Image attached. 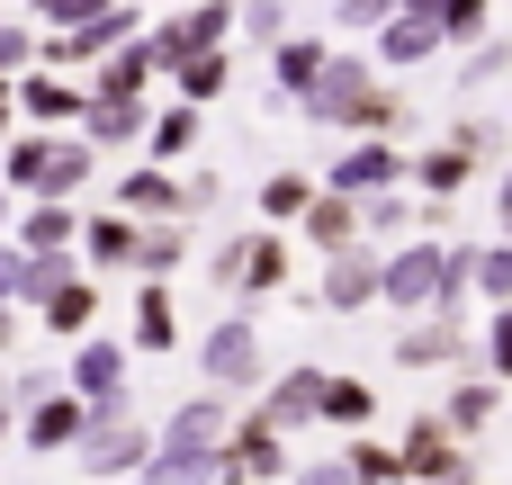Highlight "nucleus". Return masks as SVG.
Listing matches in <instances>:
<instances>
[{"instance_id":"1","label":"nucleus","mask_w":512,"mask_h":485,"mask_svg":"<svg viewBox=\"0 0 512 485\" xmlns=\"http://www.w3.org/2000/svg\"><path fill=\"white\" fill-rule=\"evenodd\" d=\"M225 432H234L225 396L171 405L162 432H153V450H144V468H135V485H216L225 477Z\"/></svg>"},{"instance_id":"2","label":"nucleus","mask_w":512,"mask_h":485,"mask_svg":"<svg viewBox=\"0 0 512 485\" xmlns=\"http://www.w3.org/2000/svg\"><path fill=\"white\" fill-rule=\"evenodd\" d=\"M468 252H477V243L405 234V243L378 261V306H396V315H441V306H468Z\"/></svg>"},{"instance_id":"3","label":"nucleus","mask_w":512,"mask_h":485,"mask_svg":"<svg viewBox=\"0 0 512 485\" xmlns=\"http://www.w3.org/2000/svg\"><path fill=\"white\" fill-rule=\"evenodd\" d=\"M297 108H306V126H342V135H396L405 126V90H387L369 54H333Z\"/></svg>"},{"instance_id":"4","label":"nucleus","mask_w":512,"mask_h":485,"mask_svg":"<svg viewBox=\"0 0 512 485\" xmlns=\"http://www.w3.org/2000/svg\"><path fill=\"white\" fill-rule=\"evenodd\" d=\"M90 171H99V144L81 126H36V135H9V153H0L9 198H81Z\"/></svg>"},{"instance_id":"5","label":"nucleus","mask_w":512,"mask_h":485,"mask_svg":"<svg viewBox=\"0 0 512 485\" xmlns=\"http://www.w3.org/2000/svg\"><path fill=\"white\" fill-rule=\"evenodd\" d=\"M198 378H207V396H225V405H252V396L270 387V360H261V333H252V315H225V324H207V342H198Z\"/></svg>"},{"instance_id":"6","label":"nucleus","mask_w":512,"mask_h":485,"mask_svg":"<svg viewBox=\"0 0 512 485\" xmlns=\"http://www.w3.org/2000/svg\"><path fill=\"white\" fill-rule=\"evenodd\" d=\"M207 279L243 306V297H279L288 288V234L270 225V234H225L216 252H207Z\"/></svg>"},{"instance_id":"7","label":"nucleus","mask_w":512,"mask_h":485,"mask_svg":"<svg viewBox=\"0 0 512 485\" xmlns=\"http://www.w3.org/2000/svg\"><path fill=\"white\" fill-rule=\"evenodd\" d=\"M486 153H495V126H486V117H459V126H441V144L414 153V189H423V198H459Z\"/></svg>"},{"instance_id":"8","label":"nucleus","mask_w":512,"mask_h":485,"mask_svg":"<svg viewBox=\"0 0 512 485\" xmlns=\"http://www.w3.org/2000/svg\"><path fill=\"white\" fill-rule=\"evenodd\" d=\"M288 468H297V459H288V432H279L261 405H243L234 432H225V477L216 485H288Z\"/></svg>"},{"instance_id":"9","label":"nucleus","mask_w":512,"mask_h":485,"mask_svg":"<svg viewBox=\"0 0 512 485\" xmlns=\"http://www.w3.org/2000/svg\"><path fill=\"white\" fill-rule=\"evenodd\" d=\"M324 189L342 198H378V189H414V153L396 135H351L342 162H324Z\"/></svg>"},{"instance_id":"10","label":"nucleus","mask_w":512,"mask_h":485,"mask_svg":"<svg viewBox=\"0 0 512 485\" xmlns=\"http://www.w3.org/2000/svg\"><path fill=\"white\" fill-rule=\"evenodd\" d=\"M144 45H153V72L171 81L189 54H216V45H234V0H189L180 18H162V27H144Z\"/></svg>"},{"instance_id":"11","label":"nucleus","mask_w":512,"mask_h":485,"mask_svg":"<svg viewBox=\"0 0 512 485\" xmlns=\"http://www.w3.org/2000/svg\"><path fill=\"white\" fill-rule=\"evenodd\" d=\"M63 387L90 405V423H99V414H135V405H126V342H108V333H81V342H72V369H63Z\"/></svg>"},{"instance_id":"12","label":"nucleus","mask_w":512,"mask_h":485,"mask_svg":"<svg viewBox=\"0 0 512 485\" xmlns=\"http://www.w3.org/2000/svg\"><path fill=\"white\" fill-rule=\"evenodd\" d=\"M396 360H405V369H477V342H468L459 306H441V315H414V324L396 333Z\"/></svg>"},{"instance_id":"13","label":"nucleus","mask_w":512,"mask_h":485,"mask_svg":"<svg viewBox=\"0 0 512 485\" xmlns=\"http://www.w3.org/2000/svg\"><path fill=\"white\" fill-rule=\"evenodd\" d=\"M81 432H90V405H81L72 387H54V396L18 405V450H36V459H63V450H81Z\"/></svg>"},{"instance_id":"14","label":"nucleus","mask_w":512,"mask_h":485,"mask_svg":"<svg viewBox=\"0 0 512 485\" xmlns=\"http://www.w3.org/2000/svg\"><path fill=\"white\" fill-rule=\"evenodd\" d=\"M144 450H153V432L135 423V414H99L90 432H81V468H90V485H108V477H135L144 468Z\"/></svg>"},{"instance_id":"15","label":"nucleus","mask_w":512,"mask_h":485,"mask_svg":"<svg viewBox=\"0 0 512 485\" xmlns=\"http://www.w3.org/2000/svg\"><path fill=\"white\" fill-rule=\"evenodd\" d=\"M315 306H324V315H360V306H378V243H351V252H324V279H315Z\"/></svg>"},{"instance_id":"16","label":"nucleus","mask_w":512,"mask_h":485,"mask_svg":"<svg viewBox=\"0 0 512 485\" xmlns=\"http://www.w3.org/2000/svg\"><path fill=\"white\" fill-rule=\"evenodd\" d=\"M9 99L36 117V126H81V99H90V81H72V72H54V63H27L18 81H9Z\"/></svg>"},{"instance_id":"17","label":"nucleus","mask_w":512,"mask_h":485,"mask_svg":"<svg viewBox=\"0 0 512 485\" xmlns=\"http://www.w3.org/2000/svg\"><path fill=\"white\" fill-rule=\"evenodd\" d=\"M396 450H405V477H414V485H441L450 468H468V441L441 423V405H432V414H414Z\"/></svg>"},{"instance_id":"18","label":"nucleus","mask_w":512,"mask_h":485,"mask_svg":"<svg viewBox=\"0 0 512 485\" xmlns=\"http://www.w3.org/2000/svg\"><path fill=\"white\" fill-rule=\"evenodd\" d=\"M144 126H153V108H144L135 90H90V99H81V135H90L99 153H117V144H144Z\"/></svg>"},{"instance_id":"19","label":"nucleus","mask_w":512,"mask_h":485,"mask_svg":"<svg viewBox=\"0 0 512 485\" xmlns=\"http://www.w3.org/2000/svg\"><path fill=\"white\" fill-rule=\"evenodd\" d=\"M297 225H306V243H315V252H351V243H369L360 198H342V189H324V180H315V198H306V216H297Z\"/></svg>"},{"instance_id":"20","label":"nucleus","mask_w":512,"mask_h":485,"mask_svg":"<svg viewBox=\"0 0 512 485\" xmlns=\"http://www.w3.org/2000/svg\"><path fill=\"white\" fill-rule=\"evenodd\" d=\"M117 207L135 216V225H153V216H180V180L162 171V162H135V171H117ZM189 225V216H180Z\"/></svg>"},{"instance_id":"21","label":"nucleus","mask_w":512,"mask_h":485,"mask_svg":"<svg viewBox=\"0 0 512 485\" xmlns=\"http://www.w3.org/2000/svg\"><path fill=\"white\" fill-rule=\"evenodd\" d=\"M81 270L99 279V270H135V216L126 207H99L90 225H81Z\"/></svg>"},{"instance_id":"22","label":"nucleus","mask_w":512,"mask_h":485,"mask_svg":"<svg viewBox=\"0 0 512 485\" xmlns=\"http://www.w3.org/2000/svg\"><path fill=\"white\" fill-rule=\"evenodd\" d=\"M495 414H504V378H486V369H468V378L450 387V405H441V423H450L459 441H486Z\"/></svg>"},{"instance_id":"23","label":"nucleus","mask_w":512,"mask_h":485,"mask_svg":"<svg viewBox=\"0 0 512 485\" xmlns=\"http://www.w3.org/2000/svg\"><path fill=\"white\" fill-rule=\"evenodd\" d=\"M315 396H324V369H288V378H270L252 405H261L279 432H306V423H315Z\"/></svg>"},{"instance_id":"24","label":"nucleus","mask_w":512,"mask_h":485,"mask_svg":"<svg viewBox=\"0 0 512 485\" xmlns=\"http://www.w3.org/2000/svg\"><path fill=\"white\" fill-rule=\"evenodd\" d=\"M72 243H81L72 198H27V216H18V252H72Z\"/></svg>"},{"instance_id":"25","label":"nucleus","mask_w":512,"mask_h":485,"mask_svg":"<svg viewBox=\"0 0 512 485\" xmlns=\"http://www.w3.org/2000/svg\"><path fill=\"white\" fill-rule=\"evenodd\" d=\"M171 342H180L171 279H144V297H135V324H126V351H171Z\"/></svg>"},{"instance_id":"26","label":"nucleus","mask_w":512,"mask_h":485,"mask_svg":"<svg viewBox=\"0 0 512 485\" xmlns=\"http://www.w3.org/2000/svg\"><path fill=\"white\" fill-rule=\"evenodd\" d=\"M432 54H441V27H432V18H405V9H396V18L378 27V63H387V72H414V63H432Z\"/></svg>"},{"instance_id":"27","label":"nucleus","mask_w":512,"mask_h":485,"mask_svg":"<svg viewBox=\"0 0 512 485\" xmlns=\"http://www.w3.org/2000/svg\"><path fill=\"white\" fill-rule=\"evenodd\" d=\"M153 81H162V72H153V45H144V36H126V45H108V54L90 63V90H135V99H144Z\"/></svg>"},{"instance_id":"28","label":"nucleus","mask_w":512,"mask_h":485,"mask_svg":"<svg viewBox=\"0 0 512 485\" xmlns=\"http://www.w3.org/2000/svg\"><path fill=\"white\" fill-rule=\"evenodd\" d=\"M180 261H189V225H180V216L135 225V279H171Z\"/></svg>"},{"instance_id":"29","label":"nucleus","mask_w":512,"mask_h":485,"mask_svg":"<svg viewBox=\"0 0 512 485\" xmlns=\"http://www.w3.org/2000/svg\"><path fill=\"white\" fill-rule=\"evenodd\" d=\"M36 315H45V333H63V342H81V333L99 324V279H90V270H81V279H63V288H54V297H45Z\"/></svg>"},{"instance_id":"30","label":"nucleus","mask_w":512,"mask_h":485,"mask_svg":"<svg viewBox=\"0 0 512 485\" xmlns=\"http://www.w3.org/2000/svg\"><path fill=\"white\" fill-rule=\"evenodd\" d=\"M369 414H378V387H369V378H333V369H324L315 423H333V432H369Z\"/></svg>"},{"instance_id":"31","label":"nucleus","mask_w":512,"mask_h":485,"mask_svg":"<svg viewBox=\"0 0 512 485\" xmlns=\"http://www.w3.org/2000/svg\"><path fill=\"white\" fill-rule=\"evenodd\" d=\"M324 63H333V45H324V36H279V45H270V72H279V90H288V99H306Z\"/></svg>"},{"instance_id":"32","label":"nucleus","mask_w":512,"mask_h":485,"mask_svg":"<svg viewBox=\"0 0 512 485\" xmlns=\"http://www.w3.org/2000/svg\"><path fill=\"white\" fill-rule=\"evenodd\" d=\"M63 279H81V252H18V297L9 306H45Z\"/></svg>"},{"instance_id":"33","label":"nucleus","mask_w":512,"mask_h":485,"mask_svg":"<svg viewBox=\"0 0 512 485\" xmlns=\"http://www.w3.org/2000/svg\"><path fill=\"white\" fill-rule=\"evenodd\" d=\"M225 81H234V45H216V54H189V63L171 72V90H180L189 108H207V99H225Z\"/></svg>"},{"instance_id":"34","label":"nucleus","mask_w":512,"mask_h":485,"mask_svg":"<svg viewBox=\"0 0 512 485\" xmlns=\"http://www.w3.org/2000/svg\"><path fill=\"white\" fill-rule=\"evenodd\" d=\"M144 153H153V162H180V153H198V108H189V99L153 108V126H144Z\"/></svg>"},{"instance_id":"35","label":"nucleus","mask_w":512,"mask_h":485,"mask_svg":"<svg viewBox=\"0 0 512 485\" xmlns=\"http://www.w3.org/2000/svg\"><path fill=\"white\" fill-rule=\"evenodd\" d=\"M468 297L512 306V234H504V243H477V252H468Z\"/></svg>"},{"instance_id":"36","label":"nucleus","mask_w":512,"mask_h":485,"mask_svg":"<svg viewBox=\"0 0 512 485\" xmlns=\"http://www.w3.org/2000/svg\"><path fill=\"white\" fill-rule=\"evenodd\" d=\"M342 468H351V485H405V450H387V441H369V432H351V450H342Z\"/></svg>"},{"instance_id":"37","label":"nucleus","mask_w":512,"mask_h":485,"mask_svg":"<svg viewBox=\"0 0 512 485\" xmlns=\"http://www.w3.org/2000/svg\"><path fill=\"white\" fill-rule=\"evenodd\" d=\"M306 198H315V171H297V162L261 180V216H270V225H297V216H306Z\"/></svg>"},{"instance_id":"38","label":"nucleus","mask_w":512,"mask_h":485,"mask_svg":"<svg viewBox=\"0 0 512 485\" xmlns=\"http://www.w3.org/2000/svg\"><path fill=\"white\" fill-rule=\"evenodd\" d=\"M288 18H297L288 0H234V27H243L252 45H279V36H288Z\"/></svg>"},{"instance_id":"39","label":"nucleus","mask_w":512,"mask_h":485,"mask_svg":"<svg viewBox=\"0 0 512 485\" xmlns=\"http://www.w3.org/2000/svg\"><path fill=\"white\" fill-rule=\"evenodd\" d=\"M477 369L512 387V306H495V315H486V333H477Z\"/></svg>"},{"instance_id":"40","label":"nucleus","mask_w":512,"mask_h":485,"mask_svg":"<svg viewBox=\"0 0 512 485\" xmlns=\"http://www.w3.org/2000/svg\"><path fill=\"white\" fill-rule=\"evenodd\" d=\"M486 9L495 0H441V45H477L486 36Z\"/></svg>"},{"instance_id":"41","label":"nucleus","mask_w":512,"mask_h":485,"mask_svg":"<svg viewBox=\"0 0 512 485\" xmlns=\"http://www.w3.org/2000/svg\"><path fill=\"white\" fill-rule=\"evenodd\" d=\"M27 63H36V27L27 18H0V81H18Z\"/></svg>"},{"instance_id":"42","label":"nucleus","mask_w":512,"mask_h":485,"mask_svg":"<svg viewBox=\"0 0 512 485\" xmlns=\"http://www.w3.org/2000/svg\"><path fill=\"white\" fill-rule=\"evenodd\" d=\"M504 72H512V45H504V36H477L468 63H459V81H504Z\"/></svg>"},{"instance_id":"43","label":"nucleus","mask_w":512,"mask_h":485,"mask_svg":"<svg viewBox=\"0 0 512 485\" xmlns=\"http://www.w3.org/2000/svg\"><path fill=\"white\" fill-rule=\"evenodd\" d=\"M396 9H405V0H333V27H360V36H378Z\"/></svg>"},{"instance_id":"44","label":"nucleus","mask_w":512,"mask_h":485,"mask_svg":"<svg viewBox=\"0 0 512 485\" xmlns=\"http://www.w3.org/2000/svg\"><path fill=\"white\" fill-rule=\"evenodd\" d=\"M216 198H225V180H216V171H189V180H180V216H207Z\"/></svg>"},{"instance_id":"45","label":"nucleus","mask_w":512,"mask_h":485,"mask_svg":"<svg viewBox=\"0 0 512 485\" xmlns=\"http://www.w3.org/2000/svg\"><path fill=\"white\" fill-rule=\"evenodd\" d=\"M63 387V369H18L9 378V405H36V396H54Z\"/></svg>"},{"instance_id":"46","label":"nucleus","mask_w":512,"mask_h":485,"mask_svg":"<svg viewBox=\"0 0 512 485\" xmlns=\"http://www.w3.org/2000/svg\"><path fill=\"white\" fill-rule=\"evenodd\" d=\"M288 485H351V468H342V450H333V459H306V468H288Z\"/></svg>"},{"instance_id":"47","label":"nucleus","mask_w":512,"mask_h":485,"mask_svg":"<svg viewBox=\"0 0 512 485\" xmlns=\"http://www.w3.org/2000/svg\"><path fill=\"white\" fill-rule=\"evenodd\" d=\"M27 9H36V18H54V27H81V18H90V9H108V0H27Z\"/></svg>"},{"instance_id":"48","label":"nucleus","mask_w":512,"mask_h":485,"mask_svg":"<svg viewBox=\"0 0 512 485\" xmlns=\"http://www.w3.org/2000/svg\"><path fill=\"white\" fill-rule=\"evenodd\" d=\"M18 297V243H0V306Z\"/></svg>"},{"instance_id":"49","label":"nucleus","mask_w":512,"mask_h":485,"mask_svg":"<svg viewBox=\"0 0 512 485\" xmlns=\"http://www.w3.org/2000/svg\"><path fill=\"white\" fill-rule=\"evenodd\" d=\"M495 216L512 225V162H504V180H495Z\"/></svg>"},{"instance_id":"50","label":"nucleus","mask_w":512,"mask_h":485,"mask_svg":"<svg viewBox=\"0 0 512 485\" xmlns=\"http://www.w3.org/2000/svg\"><path fill=\"white\" fill-rule=\"evenodd\" d=\"M9 342H18V306H0V351H9Z\"/></svg>"},{"instance_id":"51","label":"nucleus","mask_w":512,"mask_h":485,"mask_svg":"<svg viewBox=\"0 0 512 485\" xmlns=\"http://www.w3.org/2000/svg\"><path fill=\"white\" fill-rule=\"evenodd\" d=\"M9 126H18V99H9V81H0V135H9Z\"/></svg>"},{"instance_id":"52","label":"nucleus","mask_w":512,"mask_h":485,"mask_svg":"<svg viewBox=\"0 0 512 485\" xmlns=\"http://www.w3.org/2000/svg\"><path fill=\"white\" fill-rule=\"evenodd\" d=\"M9 414H18V405H9V396H0V450H9Z\"/></svg>"},{"instance_id":"53","label":"nucleus","mask_w":512,"mask_h":485,"mask_svg":"<svg viewBox=\"0 0 512 485\" xmlns=\"http://www.w3.org/2000/svg\"><path fill=\"white\" fill-rule=\"evenodd\" d=\"M441 485H477V468H450V477H441Z\"/></svg>"},{"instance_id":"54","label":"nucleus","mask_w":512,"mask_h":485,"mask_svg":"<svg viewBox=\"0 0 512 485\" xmlns=\"http://www.w3.org/2000/svg\"><path fill=\"white\" fill-rule=\"evenodd\" d=\"M0 225H9V189H0Z\"/></svg>"},{"instance_id":"55","label":"nucleus","mask_w":512,"mask_h":485,"mask_svg":"<svg viewBox=\"0 0 512 485\" xmlns=\"http://www.w3.org/2000/svg\"><path fill=\"white\" fill-rule=\"evenodd\" d=\"M405 485H414V477H405Z\"/></svg>"},{"instance_id":"56","label":"nucleus","mask_w":512,"mask_h":485,"mask_svg":"<svg viewBox=\"0 0 512 485\" xmlns=\"http://www.w3.org/2000/svg\"><path fill=\"white\" fill-rule=\"evenodd\" d=\"M504 234H512V225H504Z\"/></svg>"}]
</instances>
